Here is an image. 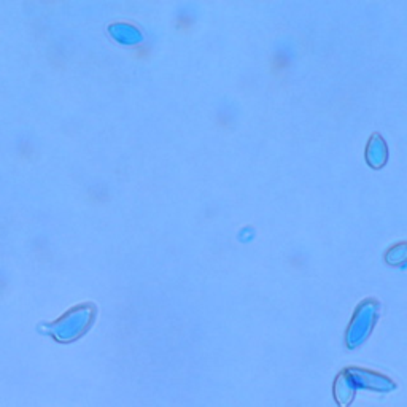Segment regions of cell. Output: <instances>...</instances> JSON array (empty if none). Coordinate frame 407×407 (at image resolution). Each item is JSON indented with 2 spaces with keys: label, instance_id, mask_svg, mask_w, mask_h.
Wrapping results in <instances>:
<instances>
[{
  "label": "cell",
  "instance_id": "cell-1",
  "mask_svg": "<svg viewBox=\"0 0 407 407\" xmlns=\"http://www.w3.org/2000/svg\"><path fill=\"white\" fill-rule=\"evenodd\" d=\"M94 319H96V306L81 304L70 309L59 320L48 323V325H43L42 328L45 329V333L53 336L57 342L67 344V342L80 339L81 336L91 328Z\"/></svg>",
  "mask_w": 407,
  "mask_h": 407
},
{
  "label": "cell",
  "instance_id": "cell-2",
  "mask_svg": "<svg viewBox=\"0 0 407 407\" xmlns=\"http://www.w3.org/2000/svg\"><path fill=\"white\" fill-rule=\"evenodd\" d=\"M108 34L113 40L121 45H137L142 42V34L135 25L126 23H116L108 25Z\"/></svg>",
  "mask_w": 407,
  "mask_h": 407
}]
</instances>
